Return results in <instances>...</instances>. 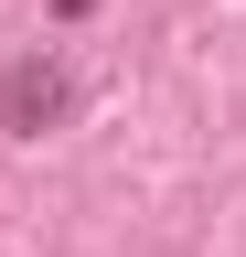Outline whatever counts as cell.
Returning a JSON list of instances; mask_svg holds the SVG:
<instances>
[{
	"label": "cell",
	"mask_w": 246,
	"mask_h": 257,
	"mask_svg": "<svg viewBox=\"0 0 246 257\" xmlns=\"http://www.w3.org/2000/svg\"><path fill=\"white\" fill-rule=\"evenodd\" d=\"M65 118H75L65 54H11L0 64V128H11V140H43V128H65Z\"/></svg>",
	"instance_id": "1"
}]
</instances>
